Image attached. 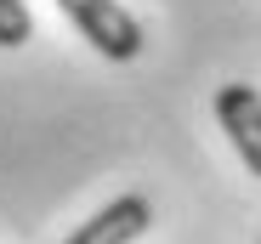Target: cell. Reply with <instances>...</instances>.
Returning a JSON list of instances; mask_svg holds the SVG:
<instances>
[{
	"label": "cell",
	"instance_id": "cell-1",
	"mask_svg": "<svg viewBox=\"0 0 261 244\" xmlns=\"http://www.w3.org/2000/svg\"><path fill=\"white\" fill-rule=\"evenodd\" d=\"M57 12L91 40L108 63H130L142 51V23L130 17L119 0H57Z\"/></svg>",
	"mask_w": 261,
	"mask_h": 244
},
{
	"label": "cell",
	"instance_id": "cell-2",
	"mask_svg": "<svg viewBox=\"0 0 261 244\" xmlns=\"http://www.w3.org/2000/svg\"><path fill=\"white\" fill-rule=\"evenodd\" d=\"M216 125L227 131L233 153L244 159V171L261 176V97H255V86L233 79V86L216 91Z\"/></svg>",
	"mask_w": 261,
	"mask_h": 244
},
{
	"label": "cell",
	"instance_id": "cell-3",
	"mask_svg": "<svg viewBox=\"0 0 261 244\" xmlns=\"http://www.w3.org/2000/svg\"><path fill=\"white\" fill-rule=\"evenodd\" d=\"M148 222H153V205H148V199H142V193H119V199H108L91 222H80L68 244H130V238L148 233Z\"/></svg>",
	"mask_w": 261,
	"mask_h": 244
},
{
	"label": "cell",
	"instance_id": "cell-4",
	"mask_svg": "<svg viewBox=\"0 0 261 244\" xmlns=\"http://www.w3.org/2000/svg\"><path fill=\"white\" fill-rule=\"evenodd\" d=\"M29 34H34V17L23 0H0V51H17L29 46Z\"/></svg>",
	"mask_w": 261,
	"mask_h": 244
}]
</instances>
